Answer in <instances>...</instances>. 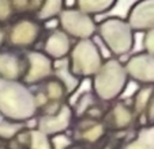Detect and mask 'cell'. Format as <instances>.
Segmentation results:
<instances>
[{
    "mask_svg": "<svg viewBox=\"0 0 154 149\" xmlns=\"http://www.w3.org/2000/svg\"><path fill=\"white\" fill-rule=\"evenodd\" d=\"M124 68L130 80L139 86L154 84V56L147 52H138L128 56Z\"/></svg>",
    "mask_w": 154,
    "mask_h": 149,
    "instance_id": "ba28073f",
    "label": "cell"
},
{
    "mask_svg": "<svg viewBox=\"0 0 154 149\" xmlns=\"http://www.w3.org/2000/svg\"><path fill=\"white\" fill-rule=\"evenodd\" d=\"M119 0H74V7L91 16L104 15L115 8Z\"/></svg>",
    "mask_w": 154,
    "mask_h": 149,
    "instance_id": "5bb4252c",
    "label": "cell"
},
{
    "mask_svg": "<svg viewBox=\"0 0 154 149\" xmlns=\"http://www.w3.org/2000/svg\"><path fill=\"white\" fill-rule=\"evenodd\" d=\"M142 49H143V52H147L154 56V27L143 33Z\"/></svg>",
    "mask_w": 154,
    "mask_h": 149,
    "instance_id": "603a6c76",
    "label": "cell"
},
{
    "mask_svg": "<svg viewBox=\"0 0 154 149\" xmlns=\"http://www.w3.org/2000/svg\"><path fill=\"white\" fill-rule=\"evenodd\" d=\"M23 125L20 122H3L0 121V137L2 138H12L22 130Z\"/></svg>",
    "mask_w": 154,
    "mask_h": 149,
    "instance_id": "44dd1931",
    "label": "cell"
},
{
    "mask_svg": "<svg viewBox=\"0 0 154 149\" xmlns=\"http://www.w3.org/2000/svg\"><path fill=\"white\" fill-rule=\"evenodd\" d=\"M26 69L25 54L20 56L14 50H0V79L22 80Z\"/></svg>",
    "mask_w": 154,
    "mask_h": 149,
    "instance_id": "7c38bea8",
    "label": "cell"
},
{
    "mask_svg": "<svg viewBox=\"0 0 154 149\" xmlns=\"http://www.w3.org/2000/svg\"><path fill=\"white\" fill-rule=\"evenodd\" d=\"M97 35L112 57L128 56L135 48V33L127 20L117 15L97 22Z\"/></svg>",
    "mask_w": 154,
    "mask_h": 149,
    "instance_id": "3957f363",
    "label": "cell"
},
{
    "mask_svg": "<svg viewBox=\"0 0 154 149\" xmlns=\"http://www.w3.org/2000/svg\"><path fill=\"white\" fill-rule=\"evenodd\" d=\"M44 23L33 15H18L6 30V42L15 49H32L44 35Z\"/></svg>",
    "mask_w": 154,
    "mask_h": 149,
    "instance_id": "5b68a950",
    "label": "cell"
},
{
    "mask_svg": "<svg viewBox=\"0 0 154 149\" xmlns=\"http://www.w3.org/2000/svg\"><path fill=\"white\" fill-rule=\"evenodd\" d=\"M64 7H66V0H41V4L34 16L45 25L47 22L57 19L59 14L63 11Z\"/></svg>",
    "mask_w": 154,
    "mask_h": 149,
    "instance_id": "2e32d148",
    "label": "cell"
},
{
    "mask_svg": "<svg viewBox=\"0 0 154 149\" xmlns=\"http://www.w3.org/2000/svg\"><path fill=\"white\" fill-rule=\"evenodd\" d=\"M134 33H145L154 27V0H137L124 18Z\"/></svg>",
    "mask_w": 154,
    "mask_h": 149,
    "instance_id": "9c48e42d",
    "label": "cell"
},
{
    "mask_svg": "<svg viewBox=\"0 0 154 149\" xmlns=\"http://www.w3.org/2000/svg\"><path fill=\"white\" fill-rule=\"evenodd\" d=\"M4 43H6V29H4V26L0 25V50H2Z\"/></svg>",
    "mask_w": 154,
    "mask_h": 149,
    "instance_id": "d4e9b609",
    "label": "cell"
},
{
    "mask_svg": "<svg viewBox=\"0 0 154 149\" xmlns=\"http://www.w3.org/2000/svg\"><path fill=\"white\" fill-rule=\"evenodd\" d=\"M57 27L61 29L71 39H93L97 35V20L94 16L66 6L57 16Z\"/></svg>",
    "mask_w": 154,
    "mask_h": 149,
    "instance_id": "8992f818",
    "label": "cell"
},
{
    "mask_svg": "<svg viewBox=\"0 0 154 149\" xmlns=\"http://www.w3.org/2000/svg\"><path fill=\"white\" fill-rule=\"evenodd\" d=\"M51 145L53 146V149H66L67 146L71 145V140L67 136H63L60 133V134H56L55 137L52 138Z\"/></svg>",
    "mask_w": 154,
    "mask_h": 149,
    "instance_id": "cb8c5ba5",
    "label": "cell"
},
{
    "mask_svg": "<svg viewBox=\"0 0 154 149\" xmlns=\"http://www.w3.org/2000/svg\"><path fill=\"white\" fill-rule=\"evenodd\" d=\"M127 72L124 63L117 57H106L91 77V91L97 95L100 101L112 102L116 101L125 92L128 87Z\"/></svg>",
    "mask_w": 154,
    "mask_h": 149,
    "instance_id": "7a4b0ae2",
    "label": "cell"
},
{
    "mask_svg": "<svg viewBox=\"0 0 154 149\" xmlns=\"http://www.w3.org/2000/svg\"><path fill=\"white\" fill-rule=\"evenodd\" d=\"M72 109L70 104H61L55 114H45L38 119V130L44 134H60L68 129L72 119Z\"/></svg>",
    "mask_w": 154,
    "mask_h": 149,
    "instance_id": "8fae6325",
    "label": "cell"
},
{
    "mask_svg": "<svg viewBox=\"0 0 154 149\" xmlns=\"http://www.w3.org/2000/svg\"><path fill=\"white\" fill-rule=\"evenodd\" d=\"M74 149H76V148H74Z\"/></svg>",
    "mask_w": 154,
    "mask_h": 149,
    "instance_id": "4316f807",
    "label": "cell"
},
{
    "mask_svg": "<svg viewBox=\"0 0 154 149\" xmlns=\"http://www.w3.org/2000/svg\"><path fill=\"white\" fill-rule=\"evenodd\" d=\"M72 46V39L59 27L47 31L42 39V52L53 61H60L68 57Z\"/></svg>",
    "mask_w": 154,
    "mask_h": 149,
    "instance_id": "30bf717a",
    "label": "cell"
},
{
    "mask_svg": "<svg viewBox=\"0 0 154 149\" xmlns=\"http://www.w3.org/2000/svg\"><path fill=\"white\" fill-rule=\"evenodd\" d=\"M105 149H112V148H105Z\"/></svg>",
    "mask_w": 154,
    "mask_h": 149,
    "instance_id": "484cf974",
    "label": "cell"
},
{
    "mask_svg": "<svg viewBox=\"0 0 154 149\" xmlns=\"http://www.w3.org/2000/svg\"><path fill=\"white\" fill-rule=\"evenodd\" d=\"M30 145H32V149H52L48 136L40 130H33L30 133Z\"/></svg>",
    "mask_w": 154,
    "mask_h": 149,
    "instance_id": "ffe728a7",
    "label": "cell"
},
{
    "mask_svg": "<svg viewBox=\"0 0 154 149\" xmlns=\"http://www.w3.org/2000/svg\"><path fill=\"white\" fill-rule=\"evenodd\" d=\"M98 98L93 91H83L82 94H79V96H76V99L74 101V110L72 112L76 115H83L87 114L93 107L98 106Z\"/></svg>",
    "mask_w": 154,
    "mask_h": 149,
    "instance_id": "e0dca14e",
    "label": "cell"
},
{
    "mask_svg": "<svg viewBox=\"0 0 154 149\" xmlns=\"http://www.w3.org/2000/svg\"><path fill=\"white\" fill-rule=\"evenodd\" d=\"M102 134H104V126L100 125V123H96V125H93V126L87 127V129L82 133V137H83L86 141L94 142V141L98 140Z\"/></svg>",
    "mask_w": 154,
    "mask_h": 149,
    "instance_id": "7402d4cb",
    "label": "cell"
},
{
    "mask_svg": "<svg viewBox=\"0 0 154 149\" xmlns=\"http://www.w3.org/2000/svg\"><path fill=\"white\" fill-rule=\"evenodd\" d=\"M111 117H112V121H113L115 127H117V129H127L138 118L135 115L132 107L128 106L125 102H117L112 107Z\"/></svg>",
    "mask_w": 154,
    "mask_h": 149,
    "instance_id": "9a60e30c",
    "label": "cell"
},
{
    "mask_svg": "<svg viewBox=\"0 0 154 149\" xmlns=\"http://www.w3.org/2000/svg\"><path fill=\"white\" fill-rule=\"evenodd\" d=\"M38 106L35 95L22 80L0 79V115L20 122L32 119Z\"/></svg>",
    "mask_w": 154,
    "mask_h": 149,
    "instance_id": "6da1fadb",
    "label": "cell"
},
{
    "mask_svg": "<svg viewBox=\"0 0 154 149\" xmlns=\"http://www.w3.org/2000/svg\"><path fill=\"white\" fill-rule=\"evenodd\" d=\"M17 15V11L14 8L12 0H0V25L6 26L12 22Z\"/></svg>",
    "mask_w": 154,
    "mask_h": 149,
    "instance_id": "d6986e66",
    "label": "cell"
},
{
    "mask_svg": "<svg viewBox=\"0 0 154 149\" xmlns=\"http://www.w3.org/2000/svg\"><path fill=\"white\" fill-rule=\"evenodd\" d=\"M25 60H26V69H25L22 81L26 86L40 84L52 76L55 61L48 57L42 50L29 49L25 53Z\"/></svg>",
    "mask_w": 154,
    "mask_h": 149,
    "instance_id": "52a82bcc",
    "label": "cell"
},
{
    "mask_svg": "<svg viewBox=\"0 0 154 149\" xmlns=\"http://www.w3.org/2000/svg\"><path fill=\"white\" fill-rule=\"evenodd\" d=\"M125 149H154V125H146Z\"/></svg>",
    "mask_w": 154,
    "mask_h": 149,
    "instance_id": "ac0fdd59",
    "label": "cell"
},
{
    "mask_svg": "<svg viewBox=\"0 0 154 149\" xmlns=\"http://www.w3.org/2000/svg\"><path fill=\"white\" fill-rule=\"evenodd\" d=\"M100 46L93 39H79L68 53V68L81 79H91L104 63Z\"/></svg>",
    "mask_w": 154,
    "mask_h": 149,
    "instance_id": "277c9868",
    "label": "cell"
},
{
    "mask_svg": "<svg viewBox=\"0 0 154 149\" xmlns=\"http://www.w3.org/2000/svg\"><path fill=\"white\" fill-rule=\"evenodd\" d=\"M55 63H57V64H55L52 74L61 81V84L64 86L66 92H67V95H68V99H70V96H72L74 94L78 92V88L82 84V79L75 76V74L70 71L67 58L60 60V61H55Z\"/></svg>",
    "mask_w": 154,
    "mask_h": 149,
    "instance_id": "4fadbf2b",
    "label": "cell"
}]
</instances>
